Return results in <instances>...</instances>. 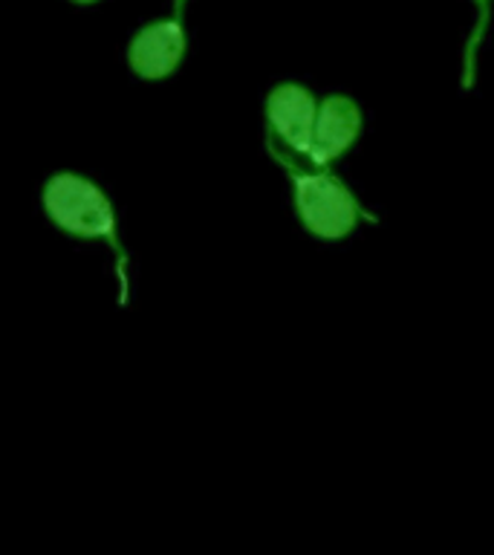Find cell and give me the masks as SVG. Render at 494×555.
<instances>
[{
	"label": "cell",
	"instance_id": "6da1fadb",
	"mask_svg": "<svg viewBox=\"0 0 494 555\" xmlns=\"http://www.w3.org/2000/svg\"><path fill=\"white\" fill-rule=\"evenodd\" d=\"M43 211L61 232L81 241H104L116 251L121 278V304L128 301V251L119 241V220L110 197L93 180L76 171L52 173L41 191Z\"/></svg>",
	"mask_w": 494,
	"mask_h": 555
},
{
	"label": "cell",
	"instance_id": "8992f818",
	"mask_svg": "<svg viewBox=\"0 0 494 555\" xmlns=\"http://www.w3.org/2000/svg\"><path fill=\"white\" fill-rule=\"evenodd\" d=\"M480 3V24H477V33L468 38V52H466V69H468V76H466V87L471 85V67H474V50H477V43H480V38H483V29H485V17H489V12H485V3L489 0H477Z\"/></svg>",
	"mask_w": 494,
	"mask_h": 555
},
{
	"label": "cell",
	"instance_id": "277c9868",
	"mask_svg": "<svg viewBox=\"0 0 494 555\" xmlns=\"http://www.w3.org/2000/svg\"><path fill=\"white\" fill-rule=\"evenodd\" d=\"M315 116H318V102L307 87L295 81L272 87L266 99L269 145H284L289 154L301 156L307 163ZM292 156H275V159H292Z\"/></svg>",
	"mask_w": 494,
	"mask_h": 555
},
{
	"label": "cell",
	"instance_id": "3957f363",
	"mask_svg": "<svg viewBox=\"0 0 494 555\" xmlns=\"http://www.w3.org/2000/svg\"><path fill=\"white\" fill-rule=\"evenodd\" d=\"M185 3L188 0H173V12L168 17L151 21L139 26L128 43V64L139 78L159 81L173 76L180 69L185 50H188V35H185Z\"/></svg>",
	"mask_w": 494,
	"mask_h": 555
},
{
	"label": "cell",
	"instance_id": "5b68a950",
	"mask_svg": "<svg viewBox=\"0 0 494 555\" xmlns=\"http://www.w3.org/2000/svg\"><path fill=\"white\" fill-rule=\"evenodd\" d=\"M364 116L362 107L350 95H327L318 104L315 116V130H312V145L307 154V163L312 168H327L336 159L355 145V139L362 137Z\"/></svg>",
	"mask_w": 494,
	"mask_h": 555
},
{
	"label": "cell",
	"instance_id": "52a82bcc",
	"mask_svg": "<svg viewBox=\"0 0 494 555\" xmlns=\"http://www.w3.org/2000/svg\"><path fill=\"white\" fill-rule=\"evenodd\" d=\"M73 3H78V7H90V3H99V0H73Z\"/></svg>",
	"mask_w": 494,
	"mask_h": 555
},
{
	"label": "cell",
	"instance_id": "7a4b0ae2",
	"mask_svg": "<svg viewBox=\"0 0 494 555\" xmlns=\"http://www.w3.org/2000/svg\"><path fill=\"white\" fill-rule=\"evenodd\" d=\"M289 173L295 182V211L312 237L341 241L355 232L362 217L373 220L370 215H364V208L359 206V199L350 194L344 182L324 168L298 171L295 165H289Z\"/></svg>",
	"mask_w": 494,
	"mask_h": 555
}]
</instances>
